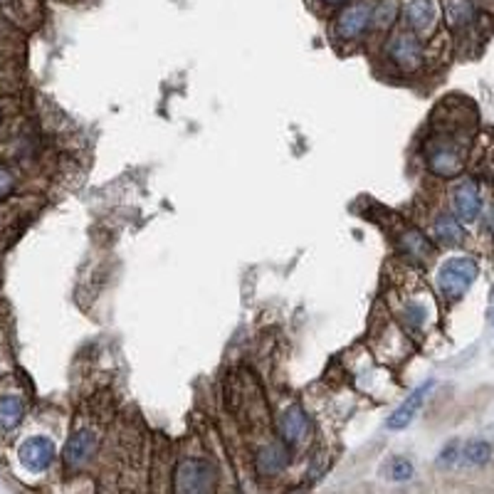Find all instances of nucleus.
<instances>
[{
	"label": "nucleus",
	"mask_w": 494,
	"mask_h": 494,
	"mask_svg": "<svg viewBox=\"0 0 494 494\" xmlns=\"http://www.w3.org/2000/svg\"><path fill=\"white\" fill-rule=\"evenodd\" d=\"M373 25V5L370 3H351L336 18V35L341 40H359Z\"/></svg>",
	"instance_id": "5"
},
{
	"label": "nucleus",
	"mask_w": 494,
	"mask_h": 494,
	"mask_svg": "<svg viewBox=\"0 0 494 494\" xmlns=\"http://www.w3.org/2000/svg\"><path fill=\"white\" fill-rule=\"evenodd\" d=\"M388 57L403 70H415L422 60V45L415 32H396L388 42Z\"/></svg>",
	"instance_id": "7"
},
{
	"label": "nucleus",
	"mask_w": 494,
	"mask_h": 494,
	"mask_svg": "<svg viewBox=\"0 0 494 494\" xmlns=\"http://www.w3.org/2000/svg\"><path fill=\"white\" fill-rule=\"evenodd\" d=\"M279 435H282V443L287 447H297L299 443H304L309 435L307 413L302 411L299 405H289L279 418Z\"/></svg>",
	"instance_id": "9"
},
{
	"label": "nucleus",
	"mask_w": 494,
	"mask_h": 494,
	"mask_svg": "<svg viewBox=\"0 0 494 494\" xmlns=\"http://www.w3.org/2000/svg\"><path fill=\"white\" fill-rule=\"evenodd\" d=\"M403 18L413 32H425L435 21V3L432 0H405Z\"/></svg>",
	"instance_id": "12"
},
{
	"label": "nucleus",
	"mask_w": 494,
	"mask_h": 494,
	"mask_svg": "<svg viewBox=\"0 0 494 494\" xmlns=\"http://www.w3.org/2000/svg\"><path fill=\"white\" fill-rule=\"evenodd\" d=\"M289 463V447L282 440H272L265 443L255 453V467H258L260 477H275Z\"/></svg>",
	"instance_id": "10"
},
{
	"label": "nucleus",
	"mask_w": 494,
	"mask_h": 494,
	"mask_svg": "<svg viewBox=\"0 0 494 494\" xmlns=\"http://www.w3.org/2000/svg\"><path fill=\"white\" fill-rule=\"evenodd\" d=\"M457 457H460V445L457 443H450L447 445V447H445L443 450V455H440V460H438V463L443 464H447V467H450V464H455L457 463Z\"/></svg>",
	"instance_id": "21"
},
{
	"label": "nucleus",
	"mask_w": 494,
	"mask_h": 494,
	"mask_svg": "<svg viewBox=\"0 0 494 494\" xmlns=\"http://www.w3.org/2000/svg\"><path fill=\"white\" fill-rule=\"evenodd\" d=\"M0 3H3V0H0Z\"/></svg>",
	"instance_id": "24"
},
{
	"label": "nucleus",
	"mask_w": 494,
	"mask_h": 494,
	"mask_svg": "<svg viewBox=\"0 0 494 494\" xmlns=\"http://www.w3.org/2000/svg\"><path fill=\"white\" fill-rule=\"evenodd\" d=\"M425 164L435 175L453 178L463 171L464 144L453 134H435L425 141Z\"/></svg>",
	"instance_id": "1"
},
{
	"label": "nucleus",
	"mask_w": 494,
	"mask_h": 494,
	"mask_svg": "<svg viewBox=\"0 0 494 494\" xmlns=\"http://www.w3.org/2000/svg\"><path fill=\"white\" fill-rule=\"evenodd\" d=\"M477 262L473 258H453L445 262L440 272H438V285L447 299H460L473 287V282L477 279Z\"/></svg>",
	"instance_id": "3"
},
{
	"label": "nucleus",
	"mask_w": 494,
	"mask_h": 494,
	"mask_svg": "<svg viewBox=\"0 0 494 494\" xmlns=\"http://www.w3.org/2000/svg\"><path fill=\"white\" fill-rule=\"evenodd\" d=\"M0 124H3V104H0Z\"/></svg>",
	"instance_id": "23"
},
{
	"label": "nucleus",
	"mask_w": 494,
	"mask_h": 494,
	"mask_svg": "<svg viewBox=\"0 0 494 494\" xmlns=\"http://www.w3.org/2000/svg\"><path fill=\"white\" fill-rule=\"evenodd\" d=\"M453 206L455 213L464 223H473L482 213V196H480V188L474 181L464 178L453 188Z\"/></svg>",
	"instance_id": "8"
},
{
	"label": "nucleus",
	"mask_w": 494,
	"mask_h": 494,
	"mask_svg": "<svg viewBox=\"0 0 494 494\" xmlns=\"http://www.w3.org/2000/svg\"><path fill=\"white\" fill-rule=\"evenodd\" d=\"M428 319V309L421 302H411L408 307H405V324L411 327V329H421L422 324Z\"/></svg>",
	"instance_id": "19"
},
{
	"label": "nucleus",
	"mask_w": 494,
	"mask_h": 494,
	"mask_svg": "<svg viewBox=\"0 0 494 494\" xmlns=\"http://www.w3.org/2000/svg\"><path fill=\"white\" fill-rule=\"evenodd\" d=\"M22 418H25V401L21 396H15V393L0 396V430H15L22 422Z\"/></svg>",
	"instance_id": "14"
},
{
	"label": "nucleus",
	"mask_w": 494,
	"mask_h": 494,
	"mask_svg": "<svg viewBox=\"0 0 494 494\" xmlns=\"http://www.w3.org/2000/svg\"><path fill=\"white\" fill-rule=\"evenodd\" d=\"M327 5H341V3H346V0H324Z\"/></svg>",
	"instance_id": "22"
},
{
	"label": "nucleus",
	"mask_w": 494,
	"mask_h": 494,
	"mask_svg": "<svg viewBox=\"0 0 494 494\" xmlns=\"http://www.w3.org/2000/svg\"><path fill=\"white\" fill-rule=\"evenodd\" d=\"M492 457V447L484 443V440H473V443L464 445L463 460L467 464H474V467H482V464L490 463Z\"/></svg>",
	"instance_id": "17"
},
{
	"label": "nucleus",
	"mask_w": 494,
	"mask_h": 494,
	"mask_svg": "<svg viewBox=\"0 0 494 494\" xmlns=\"http://www.w3.org/2000/svg\"><path fill=\"white\" fill-rule=\"evenodd\" d=\"M18 457H21V463L25 464L30 473H45L52 464V460H55V443H52L50 438H45V435L28 438V440L21 445Z\"/></svg>",
	"instance_id": "6"
},
{
	"label": "nucleus",
	"mask_w": 494,
	"mask_h": 494,
	"mask_svg": "<svg viewBox=\"0 0 494 494\" xmlns=\"http://www.w3.org/2000/svg\"><path fill=\"white\" fill-rule=\"evenodd\" d=\"M432 388V381L422 383L421 388H415V391L405 398V401L396 408V413H393L391 418H388V428L391 430H403V428H408L413 421H415V415H418V411H421L422 401H425V396H428V391Z\"/></svg>",
	"instance_id": "11"
},
{
	"label": "nucleus",
	"mask_w": 494,
	"mask_h": 494,
	"mask_svg": "<svg viewBox=\"0 0 494 494\" xmlns=\"http://www.w3.org/2000/svg\"><path fill=\"white\" fill-rule=\"evenodd\" d=\"M398 245L401 250L415 262H425V260L432 255V245L428 237L422 235L421 230H415V227H405L398 237Z\"/></svg>",
	"instance_id": "13"
},
{
	"label": "nucleus",
	"mask_w": 494,
	"mask_h": 494,
	"mask_svg": "<svg viewBox=\"0 0 494 494\" xmlns=\"http://www.w3.org/2000/svg\"><path fill=\"white\" fill-rule=\"evenodd\" d=\"M445 15L450 28H464L474 18L473 0H445Z\"/></svg>",
	"instance_id": "16"
},
{
	"label": "nucleus",
	"mask_w": 494,
	"mask_h": 494,
	"mask_svg": "<svg viewBox=\"0 0 494 494\" xmlns=\"http://www.w3.org/2000/svg\"><path fill=\"white\" fill-rule=\"evenodd\" d=\"M97 447H99V432L94 428H82V430L74 432L64 445V453H62L64 470L67 473H80L97 455Z\"/></svg>",
	"instance_id": "4"
},
{
	"label": "nucleus",
	"mask_w": 494,
	"mask_h": 494,
	"mask_svg": "<svg viewBox=\"0 0 494 494\" xmlns=\"http://www.w3.org/2000/svg\"><path fill=\"white\" fill-rule=\"evenodd\" d=\"M435 237L443 245H463L464 227L460 226V220L453 216H440L435 220Z\"/></svg>",
	"instance_id": "15"
},
{
	"label": "nucleus",
	"mask_w": 494,
	"mask_h": 494,
	"mask_svg": "<svg viewBox=\"0 0 494 494\" xmlns=\"http://www.w3.org/2000/svg\"><path fill=\"white\" fill-rule=\"evenodd\" d=\"M386 473L391 480L396 482H405V480H411L413 477V464L411 460H405V457H393L391 463L386 464Z\"/></svg>",
	"instance_id": "18"
},
{
	"label": "nucleus",
	"mask_w": 494,
	"mask_h": 494,
	"mask_svg": "<svg viewBox=\"0 0 494 494\" xmlns=\"http://www.w3.org/2000/svg\"><path fill=\"white\" fill-rule=\"evenodd\" d=\"M216 487V467L210 460L185 457L175 467V490L185 494L210 492Z\"/></svg>",
	"instance_id": "2"
},
{
	"label": "nucleus",
	"mask_w": 494,
	"mask_h": 494,
	"mask_svg": "<svg viewBox=\"0 0 494 494\" xmlns=\"http://www.w3.org/2000/svg\"><path fill=\"white\" fill-rule=\"evenodd\" d=\"M15 191V175L8 166L0 161V203Z\"/></svg>",
	"instance_id": "20"
}]
</instances>
